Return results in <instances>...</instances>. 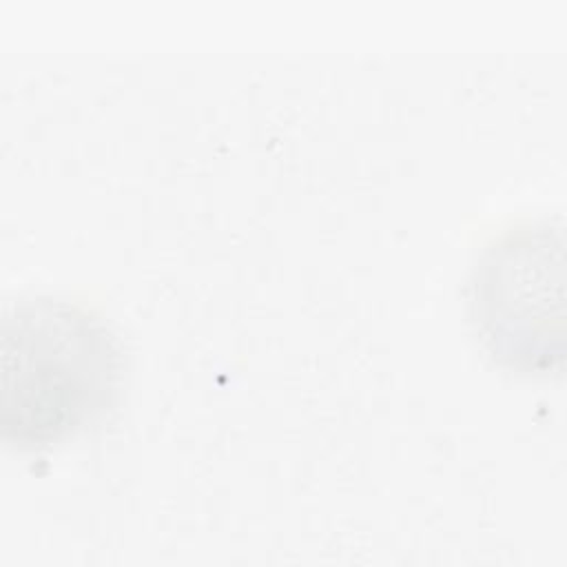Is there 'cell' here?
Here are the masks:
<instances>
[{
    "mask_svg": "<svg viewBox=\"0 0 567 567\" xmlns=\"http://www.w3.org/2000/svg\"><path fill=\"white\" fill-rule=\"evenodd\" d=\"M122 352L91 310L53 297L20 299L2 315L0 434L40 450L93 425L115 401Z\"/></svg>",
    "mask_w": 567,
    "mask_h": 567,
    "instance_id": "1",
    "label": "cell"
},
{
    "mask_svg": "<svg viewBox=\"0 0 567 567\" xmlns=\"http://www.w3.org/2000/svg\"><path fill=\"white\" fill-rule=\"evenodd\" d=\"M565 233L549 219L494 237L470 272V321L503 368L549 377L565 357Z\"/></svg>",
    "mask_w": 567,
    "mask_h": 567,
    "instance_id": "2",
    "label": "cell"
}]
</instances>
